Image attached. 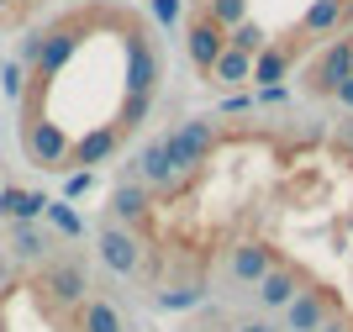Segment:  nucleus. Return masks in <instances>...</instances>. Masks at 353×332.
<instances>
[{
  "mask_svg": "<svg viewBox=\"0 0 353 332\" xmlns=\"http://www.w3.org/2000/svg\"><path fill=\"white\" fill-rule=\"evenodd\" d=\"M159 143H163V153H169V169L190 174V169H201V164L211 159V148H216V121H211V116H195V121H185L179 132H169Z\"/></svg>",
  "mask_w": 353,
  "mask_h": 332,
  "instance_id": "f257e3e1",
  "label": "nucleus"
},
{
  "mask_svg": "<svg viewBox=\"0 0 353 332\" xmlns=\"http://www.w3.org/2000/svg\"><path fill=\"white\" fill-rule=\"evenodd\" d=\"M21 148H27V159L37 164V169H63V159H69V132L59 127V121H21Z\"/></svg>",
  "mask_w": 353,
  "mask_h": 332,
  "instance_id": "f03ea898",
  "label": "nucleus"
},
{
  "mask_svg": "<svg viewBox=\"0 0 353 332\" xmlns=\"http://www.w3.org/2000/svg\"><path fill=\"white\" fill-rule=\"evenodd\" d=\"M185 48H190V58H195V69L201 74H211V64H216L221 53H227V27H216L206 11L190 21V32H185Z\"/></svg>",
  "mask_w": 353,
  "mask_h": 332,
  "instance_id": "7ed1b4c3",
  "label": "nucleus"
},
{
  "mask_svg": "<svg viewBox=\"0 0 353 332\" xmlns=\"http://www.w3.org/2000/svg\"><path fill=\"white\" fill-rule=\"evenodd\" d=\"M153 79H159V58L148 48L143 32H127V95H153Z\"/></svg>",
  "mask_w": 353,
  "mask_h": 332,
  "instance_id": "20e7f679",
  "label": "nucleus"
},
{
  "mask_svg": "<svg viewBox=\"0 0 353 332\" xmlns=\"http://www.w3.org/2000/svg\"><path fill=\"white\" fill-rule=\"evenodd\" d=\"M348 74H353V37H343V43L327 48V58L311 69V90H316V95H332Z\"/></svg>",
  "mask_w": 353,
  "mask_h": 332,
  "instance_id": "39448f33",
  "label": "nucleus"
},
{
  "mask_svg": "<svg viewBox=\"0 0 353 332\" xmlns=\"http://www.w3.org/2000/svg\"><path fill=\"white\" fill-rule=\"evenodd\" d=\"M101 259H105V269H117V275H132L137 264H143V243H137L132 232L111 227V232H101Z\"/></svg>",
  "mask_w": 353,
  "mask_h": 332,
  "instance_id": "423d86ee",
  "label": "nucleus"
},
{
  "mask_svg": "<svg viewBox=\"0 0 353 332\" xmlns=\"http://www.w3.org/2000/svg\"><path fill=\"white\" fill-rule=\"evenodd\" d=\"M43 290H48V301L53 306H79L85 301V269L79 264H59V269H48L43 275Z\"/></svg>",
  "mask_w": 353,
  "mask_h": 332,
  "instance_id": "0eeeda50",
  "label": "nucleus"
},
{
  "mask_svg": "<svg viewBox=\"0 0 353 332\" xmlns=\"http://www.w3.org/2000/svg\"><path fill=\"white\" fill-rule=\"evenodd\" d=\"M117 143H121V137L111 127H95V132H85L79 143H69V159H63V164H79V169H85V164H101V159L117 153Z\"/></svg>",
  "mask_w": 353,
  "mask_h": 332,
  "instance_id": "6e6552de",
  "label": "nucleus"
},
{
  "mask_svg": "<svg viewBox=\"0 0 353 332\" xmlns=\"http://www.w3.org/2000/svg\"><path fill=\"white\" fill-rule=\"evenodd\" d=\"M290 43H274V48H259L253 53V79L259 85H274V79H285V69H290Z\"/></svg>",
  "mask_w": 353,
  "mask_h": 332,
  "instance_id": "1a4fd4ad",
  "label": "nucleus"
},
{
  "mask_svg": "<svg viewBox=\"0 0 353 332\" xmlns=\"http://www.w3.org/2000/svg\"><path fill=\"white\" fill-rule=\"evenodd\" d=\"M206 79H216V85H248V79H253V58H248V53H237V48H227V53L211 64Z\"/></svg>",
  "mask_w": 353,
  "mask_h": 332,
  "instance_id": "9d476101",
  "label": "nucleus"
},
{
  "mask_svg": "<svg viewBox=\"0 0 353 332\" xmlns=\"http://www.w3.org/2000/svg\"><path fill=\"white\" fill-rule=\"evenodd\" d=\"M232 275L243 280V285H259V280L269 275V248L243 243V248H237V259H232Z\"/></svg>",
  "mask_w": 353,
  "mask_h": 332,
  "instance_id": "9b49d317",
  "label": "nucleus"
},
{
  "mask_svg": "<svg viewBox=\"0 0 353 332\" xmlns=\"http://www.w3.org/2000/svg\"><path fill=\"white\" fill-rule=\"evenodd\" d=\"M43 195H32V190H0V211L16 222H32V217H43Z\"/></svg>",
  "mask_w": 353,
  "mask_h": 332,
  "instance_id": "f8f14e48",
  "label": "nucleus"
},
{
  "mask_svg": "<svg viewBox=\"0 0 353 332\" xmlns=\"http://www.w3.org/2000/svg\"><path fill=\"white\" fill-rule=\"evenodd\" d=\"M343 16H348V0H316L306 11V21H301V32H332Z\"/></svg>",
  "mask_w": 353,
  "mask_h": 332,
  "instance_id": "ddd939ff",
  "label": "nucleus"
},
{
  "mask_svg": "<svg viewBox=\"0 0 353 332\" xmlns=\"http://www.w3.org/2000/svg\"><path fill=\"white\" fill-rule=\"evenodd\" d=\"M79 332H121V322L105 301H79Z\"/></svg>",
  "mask_w": 353,
  "mask_h": 332,
  "instance_id": "4468645a",
  "label": "nucleus"
},
{
  "mask_svg": "<svg viewBox=\"0 0 353 332\" xmlns=\"http://www.w3.org/2000/svg\"><path fill=\"white\" fill-rule=\"evenodd\" d=\"M227 48H237V53H259V48H269V32L259 27V21H237V27H227Z\"/></svg>",
  "mask_w": 353,
  "mask_h": 332,
  "instance_id": "2eb2a0df",
  "label": "nucleus"
},
{
  "mask_svg": "<svg viewBox=\"0 0 353 332\" xmlns=\"http://www.w3.org/2000/svg\"><path fill=\"white\" fill-rule=\"evenodd\" d=\"M316 327H322V295L290 301V332H316Z\"/></svg>",
  "mask_w": 353,
  "mask_h": 332,
  "instance_id": "dca6fc26",
  "label": "nucleus"
},
{
  "mask_svg": "<svg viewBox=\"0 0 353 332\" xmlns=\"http://www.w3.org/2000/svg\"><path fill=\"white\" fill-rule=\"evenodd\" d=\"M111 211H117L121 222H143V211H148V195H143V185H121L117 195H111Z\"/></svg>",
  "mask_w": 353,
  "mask_h": 332,
  "instance_id": "f3484780",
  "label": "nucleus"
},
{
  "mask_svg": "<svg viewBox=\"0 0 353 332\" xmlns=\"http://www.w3.org/2000/svg\"><path fill=\"white\" fill-rule=\"evenodd\" d=\"M259 295H264V306H285L295 295V285H290V275H264L259 280Z\"/></svg>",
  "mask_w": 353,
  "mask_h": 332,
  "instance_id": "a211bd4d",
  "label": "nucleus"
},
{
  "mask_svg": "<svg viewBox=\"0 0 353 332\" xmlns=\"http://www.w3.org/2000/svg\"><path fill=\"white\" fill-rule=\"evenodd\" d=\"M206 16L216 27H237L243 21V0H206Z\"/></svg>",
  "mask_w": 353,
  "mask_h": 332,
  "instance_id": "6ab92c4d",
  "label": "nucleus"
},
{
  "mask_svg": "<svg viewBox=\"0 0 353 332\" xmlns=\"http://www.w3.org/2000/svg\"><path fill=\"white\" fill-rule=\"evenodd\" d=\"M43 211H48V217H53V222H59V227L69 232V237H79V232H85V222L74 217V211H69V206H63V201H48Z\"/></svg>",
  "mask_w": 353,
  "mask_h": 332,
  "instance_id": "aec40b11",
  "label": "nucleus"
},
{
  "mask_svg": "<svg viewBox=\"0 0 353 332\" xmlns=\"http://www.w3.org/2000/svg\"><path fill=\"white\" fill-rule=\"evenodd\" d=\"M0 79H6V95H11V101H21V69H16V64H6V69H0Z\"/></svg>",
  "mask_w": 353,
  "mask_h": 332,
  "instance_id": "412c9836",
  "label": "nucleus"
},
{
  "mask_svg": "<svg viewBox=\"0 0 353 332\" xmlns=\"http://www.w3.org/2000/svg\"><path fill=\"white\" fill-rule=\"evenodd\" d=\"M90 185H95V174H90V169H74L69 174V195H85Z\"/></svg>",
  "mask_w": 353,
  "mask_h": 332,
  "instance_id": "4be33fe9",
  "label": "nucleus"
},
{
  "mask_svg": "<svg viewBox=\"0 0 353 332\" xmlns=\"http://www.w3.org/2000/svg\"><path fill=\"white\" fill-rule=\"evenodd\" d=\"M179 6H185V0H153V16H159V21H174Z\"/></svg>",
  "mask_w": 353,
  "mask_h": 332,
  "instance_id": "5701e85b",
  "label": "nucleus"
},
{
  "mask_svg": "<svg viewBox=\"0 0 353 332\" xmlns=\"http://www.w3.org/2000/svg\"><path fill=\"white\" fill-rule=\"evenodd\" d=\"M332 95H338V101H343V106H348V111H353V74H348V79H343L338 90H332Z\"/></svg>",
  "mask_w": 353,
  "mask_h": 332,
  "instance_id": "b1692460",
  "label": "nucleus"
},
{
  "mask_svg": "<svg viewBox=\"0 0 353 332\" xmlns=\"http://www.w3.org/2000/svg\"><path fill=\"white\" fill-rule=\"evenodd\" d=\"M21 6V0H0V21H11V11Z\"/></svg>",
  "mask_w": 353,
  "mask_h": 332,
  "instance_id": "393cba45",
  "label": "nucleus"
},
{
  "mask_svg": "<svg viewBox=\"0 0 353 332\" xmlns=\"http://www.w3.org/2000/svg\"><path fill=\"white\" fill-rule=\"evenodd\" d=\"M237 332H269V327H264V322H248V327H237Z\"/></svg>",
  "mask_w": 353,
  "mask_h": 332,
  "instance_id": "a878e982",
  "label": "nucleus"
},
{
  "mask_svg": "<svg viewBox=\"0 0 353 332\" xmlns=\"http://www.w3.org/2000/svg\"><path fill=\"white\" fill-rule=\"evenodd\" d=\"M322 332H343V327H338V322H332V327H322Z\"/></svg>",
  "mask_w": 353,
  "mask_h": 332,
  "instance_id": "bb28decb",
  "label": "nucleus"
}]
</instances>
